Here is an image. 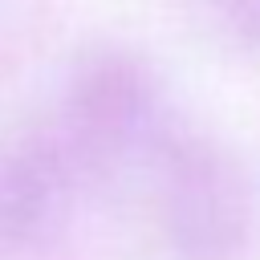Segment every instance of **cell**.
Instances as JSON below:
<instances>
[{
  "instance_id": "1",
  "label": "cell",
  "mask_w": 260,
  "mask_h": 260,
  "mask_svg": "<svg viewBox=\"0 0 260 260\" xmlns=\"http://www.w3.org/2000/svg\"><path fill=\"white\" fill-rule=\"evenodd\" d=\"M175 223L179 240L199 260H232L252 232V199L240 167L203 142H191L175 158Z\"/></svg>"
},
{
  "instance_id": "2",
  "label": "cell",
  "mask_w": 260,
  "mask_h": 260,
  "mask_svg": "<svg viewBox=\"0 0 260 260\" xmlns=\"http://www.w3.org/2000/svg\"><path fill=\"white\" fill-rule=\"evenodd\" d=\"M223 32H232L236 41L260 49V0H211Z\"/></svg>"
}]
</instances>
